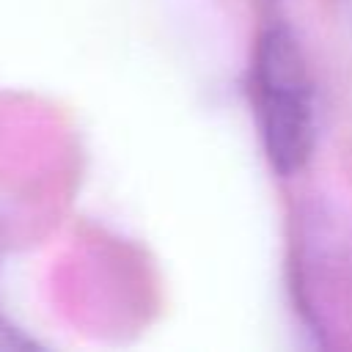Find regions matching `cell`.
I'll use <instances>...</instances> for the list:
<instances>
[{"instance_id": "cell-1", "label": "cell", "mask_w": 352, "mask_h": 352, "mask_svg": "<svg viewBox=\"0 0 352 352\" xmlns=\"http://www.w3.org/2000/svg\"><path fill=\"white\" fill-rule=\"evenodd\" d=\"M250 104L270 168L297 176L316 146V96L305 52L286 25H270L256 38Z\"/></svg>"}, {"instance_id": "cell-2", "label": "cell", "mask_w": 352, "mask_h": 352, "mask_svg": "<svg viewBox=\"0 0 352 352\" xmlns=\"http://www.w3.org/2000/svg\"><path fill=\"white\" fill-rule=\"evenodd\" d=\"M36 341L11 327L6 319H0V352H14V349H33Z\"/></svg>"}]
</instances>
